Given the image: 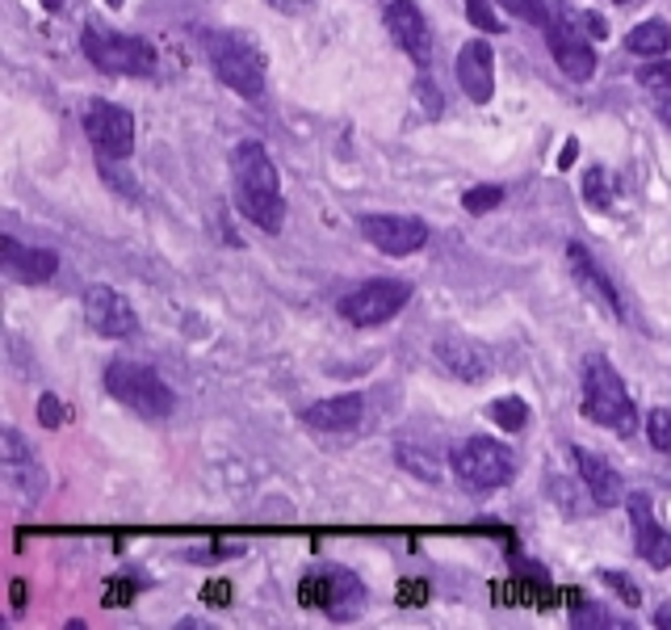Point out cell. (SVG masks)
Listing matches in <instances>:
<instances>
[{
    "label": "cell",
    "instance_id": "6da1fadb",
    "mask_svg": "<svg viewBox=\"0 0 671 630\" xmlns=\"http://www.w3.org/2000/svg\"><path fill=\"white\" fill-rule=\"evenodd\" d=\"M231 173H236L240 215L268 236H277L281 223H286V198H281V181H277V168L268 161V152L256 139H243L231 152Z\"/></svg>",
    "mask_w": 671,
    "mask_h": 630
},
{
    "label": "cell",
    "instance_id": "7a4b0ae2",
    "mask_svg": "<svg viewBox=\"0 0 671 630\" xmlns=\"http://www.w3.org/2000/svg\"><path fill=\"white\" fill-rule=\"evenodd\" d=\"M584 416L600 429L621 433V438H630L638 429V408L621 383L618 366L604 354L584 357Z\"/></svg>",
    "mask_w": 671,
    "mask_h": 630
},
{
    "label": "cell",
    "instance_id": "3957f363",
    "mask_svg": "<svg viewBox=\"0 0 671 630\" xmlns=\"http://www.w3.org/2000/svg\"><path fill=\"white\" fill-rule=\"evenodd\" d=\"M202 47L211 56L215 76L231 93H240V97H261L265 93V56H261V47L252 38L231 34V29H206Z\"/></svg>",
    "mask_w": 671,
    "mask_h": 630
},
{
    "label": "cell",
    "instance_id": "277c9868",
    "mask_svg": "<svg viewBox=\"0 0 671 630\" xmlns=\"http://www.w3.org/2000/svg\"><path fill=\"white\" fill-rule=\"evenodd\" d=\"M106 391L122 408L139 412L147 420H164V416H172V408H177L172 387L164 383L152 366L131 361V357H113L106 366Z\"/></svg>",
    "mask_w": 671,
    "mask_h": 630
},
{
    "label": "cell",
    "instance_id": "5b68a950",
    "mask_svg": "<svg viewBox=\"0 0 671 630\" xmlns=\"http://www.w3.org/2000/svg\"><path fill=\"white\" fill-rule=\"evenodd\" d=\"M81 47L88 63L106 76H152L156 72V47L147 38L134 34H118V29L88 22L81 34Z\"/></svg>",
    "mask_w": 671,
    "mask_h": 630
},
{
    "label": "cell",
    "instance_id": "8992f818",
    "mask_svg": "<svg viewBox=\"0 0 671 630\" xmlns=\"http://www.w3.org/2000/svg\"><path fill=\"white\" fill-rule=\"evenodd\" d=\"M450 466H454V475L462 479V488H470V492H495V488L512 484V475H516L512 450L491 438L457 441L454 454H450Z\"/></svg>",
    "mask_w": 671,
    "mask_h": 630
},
{
    "label": "cell",
    "instance_id": "52a82bcc",
    "mask_svg": "<svg viewBox=\"0 0 671 630\" xmlns=\"http://www.w3.org/2000/svg\"><path fill=\"white\" fill-rule=\"evenodd\" d=\"M584 22H579V9H571V4H554L550 9V22H546V43H550V56L554 63L563 68L571 81H591L596 76V51H591V43L584 38Z\"/></svg>",
    "mask_w": 671,
    "mask_h": 630
},
{
    "label": "cell",
    "instance_id": "ba28073f",
    "mask_svg": "<svg viewBox=\"0 0 671 630\" xmlns=\"http://www.w3.org/2000/svg\"><path fill=\"white\" fill-rule=\"evenodd\" d=\"M411 299V286L399 277H374V282H361L357 290H349L340 299V316L349 320L352 329H378L386 320H395L403 307Z\"/></svg>",
    "mask_w": 671,
    "mask_h": 630
},
{
    "label": "cell",
    "instance_id": "9c48e42d",
    "mask_svg": "<svg viewBox=\"0 0 671 630\" xmlns=\"http://www.w3.org/2000/svg\"><path fill=\"white\" fill-rule=\"evenodd\" d=\"M302 605H315L327 618H352V609L366 602V584L349 572V568H327L302 580L298 589Z\"/></svg>",
    "mask_w": 671,
    "mask_h": 630
},
{
    "label": "cell",
    "instance_id": "30bf717a",
    "mask_svg": "<svg viewBox=\"0 0 671 630\" xmlns=\"http://www.w3.org/2000/svg\"><path fill=\"white\" fill-rule=\"evenodd\" d=\"M84 135L93 139L101 161H127L134 152V114L113 102H93L84 114Z\"/></svg>",
    "mask_w": 671,
    "mask_h": 630
},
{
    "label": "cell",
    "instance_id": "8fae6325",
    "mask_svg": "<svg viewBox=\"0 0 671 630\" xmlns=\"http://www.w3.org/2000/svg\"><path fill=\"white\" fill-rule=\"evenodd\" d=\"M361 236L382 252V257H411L429 245V223L416 215H366Z\"/></svg>",
    "mask_w": 671,
    "mask_h": 630
},
{
    "label": "cell",
    "instance_id": "7c38bea8",
    "mask_svg": "<svg viewBox=\"0 0 671 630\" xmlns=\"http://www.w3.org/2000/svg\"><path fill=\"white\" fill-rule=\"evenodd\" d=\"M84 320H88V329L109 336V341H127L139 332V316H134L131 299L118 295L113 286H101V282H93L84 290Z\"/></svg>",
    "mask_w": 671,
    "mask_h": 630
},
{
    "label": "cell",
    "instance_id": "4fadbf2b",
    "mask_svg": "<svg viewBox=\"0 0 671 630\" xmlns=\"http://www.w3.org/2000/svg\"><path fill=\"white\" fill-rule=\"evenodd\" d=\"M625 509H630V530H634V547L643 555L650 568H671V534L659 525L655 518V504H650V496L646 492H634L625 500Z\"/></svg>",
    "mask_w": 671,
    "mask_h": 630
},
{
    "label": "cell",
    "instance_id": "5bb4252c",
    "mask_svg": "<svg viewBox=\"0 0 671 630\" xmlns=\"http://www.w3.org/2000/svg\"><path fill=\"white\" fill-rule=\"evenodd\" d=\"M386 29L395 34V43H399L403 51L416 59L420 68H429L432 29H429V22H424V13H420L411 0H391V4H386Z\"/></svg>",
    "mask_w": 671,
    "mask_h": 630
},
{
    "label": "cell",
    "instance_id": "9a60e30c",
    "mask_svg": "<svg viewBox=\"0 0 671 630\" xmlns=\"http://www.w3.org/2000/svg\"><path fill=\"white\" fill-rule=\"evenodd\" d=\"M457 84L462 93L475 102V106H487L495 97V56H491V43H466L457 51Z\"/></svg>",
    "mask_w": 671,
    "mask_h": 630
},
{
    "label": "cell",
    "instance_id": "2e32d148",
    "mask_svg": "<svg viewBox=\"0 0 671 630\" xmlns=\"http://www.w3.org/2000/svg\"><path fill=\"white\" fill-rule=\"evenodd\" d=\"M0 265L4 274L22 286H38V282H51L55 270H59V257L51 248H34V245H17L13 236L0 240Z\"/></svg>",
    "mask_w": 671,
    "mask_h": 630
},
{
    "label": "cell",
    "instance_id": "e0dca14e",
    "mask_svg": "<svg viewBox=\"0 0 671 630\" xmlns=\"http://www.w3.org/2000/svg\"><path fill=\"white\" fill-rule=\"evenodd\" d=\"M571 454H575V463H579V479H584V488H588L591 504L618 509L621 500H625V484H621L618 466L609 463V459H600V454H591V450H584V445H575Z\"/></svg>",
    "mask_w": 671,
    "mask_h": 630
},
{
    "label": "cell",
    "instance_id": "ac0fdd59",
    "mask_svg": "<svg viewBox=\"0 0 671 630\" xmlns=\"http://www.w3.org/2000/svg\"><path fill=\"white\" fill-rule=\"evenodd\" d=\"M566 265H571V277H575L584 290H588L591 299L600 302V307H609L618 320H625V307H621L618 286H613V282H609V274H604V270L591 261V252L579 245V240H571V245H566Z\"/></svg>",
    "mask_w": 671,
    "mask_h": 630
},
{
    "label": "cell",
    "instance_id": "d6986e66",
    "mask_svg": "<svg viewBox=\"0 0 671 630\" xmlns=\"http://www.w3.org/2000/svg\"><path fill=\"white\" fill-rule=\"evenodd\" d=\"M361 416H366V395L349 391V395H332V400L311 404V408L302 412V425H311L320 433H345V429L361 425Z\"/></svg>",
    "mask_w": 671,
    "mask_h": 630
},
{
    "label": "cell",
    "instance_id": "ffe728a7",
    "mask_svg": "<svg viewBox=\"0 0 671 630\" xmlns=\"http://www.w3.org/2000/svg\"><path fill=\"white\" fill-rule=\"evenodd\" d=\"M432 354H436V361H441L454 379H462V383H483L487 370H491V361H487L483 349H479V345H470V341H457V336L436 341V345H432Z\"/></svg>",
    "mask_w": 671,
    "mask_h": 630
},
{
    "label": "cell",
    "instance_id": "44dd1931",
    "mask_svg": "<svg viewBox=\"0 0 671 630\" xmlns=\"http://www.w3.org/2000/svg\"><path fill=\"white\" fill-rule=\"evenodd\" d=\"M4 471H9V479L22 488L26 500H38L43 488H47V484H43L47 475H43V466L34 463V454L26 450V441H22L17 429H4Z\"/></svg>",
    "mask_w": 671,
    "mask_h": 630
},
{
    "label": "cell",
    "instance_id": "7402d4cb",
    "mask_svg": "<svg viewBox=\"0 0 671 630\" xmlns=\"http://www.w3.org/2000/svg\"><path fill=\"white\" fill-rule=\"evenodd\" d=\"M668 47H671V26L663 22V17L638 22V26L625 34V51H630V56L655 59V56H663Z\"/></svg>",
    "mask_w": 671,
    "mask_h": 630
},
{
    "label": "cell",
    "instance_id": "603a6c76",
    "mask_svg": "<svg viewBox=\"0 0 671 630\" xmlns=\"http://www.w3.org/2000/svg\"><path fill=\"white\" fill-rule=\"evenodd\" d=\"M491 420H495L504 433H520V429L529 425V404H525L520 395H504V400L491 404Z\"/></svg>",
    "mask_w": 671,
    "mask_h": 630
},
{
    "label": "cell",
    "instance_id": "cb8c5ba5",
    "mask_svg": "<svg viewBox=\"0 0 671 630\" xmlns=\"http://www.w3.org/2000/svg\"><path fill=\"white\" fill-rule=\"evenodd\" d=\"M584 198H588V206H596V211H609L613 206V181H609L604 168H588L584 173Z\"/></svg>",
    "mask_w": 671,
    "mask_h": 630
},
{
    "label": "cell",
    "instance_id": "d4e9b609",
    "mask_svg": "<svg viewBox=\"0 0 671 630\" xmlns=\"http://www.w3.org/2000/svg\"><path fill=\"white\" fill-rule=\"evenodd\" d=\"M395 459H399V466H407L416 479H424V484H436L441 479V463H429L424 454H416V445H395Z\"/></svg>",
    "mask_w": 671,
    "mask_h": 630
},
{
    "label": "cell",
    "instance_id": "484cf974",
    "mask_svg": "<svg viewBox=\"0 0 671 630\" xmlns=\"http://www.w3.org/2000/svg\"><path fill=\"white\" fill-rule=\"evenodd\" d=\"M462 206H466L470 215H487V211L504 206V186H475V190H466Z\"/></svg>",
    "mask_w": 671,
    "mask_h": 630
},
{
    "label": "cell",
    "instance_id": "4316f807",
    "mask_svg": "<svg viewBox=\"0 0 671 630\" xmlns=\"http://www.w3.org/2000/svg\"><path fill=\"white\" fill-rule=\"evenodd\" d=\"M646 438L659 454H671V408H655L646 416Z\"/></svg>",
    "mask_w": 671,
    "mask_h": 630
},
{
    "label": "cell",
    "instance_id": "83f0119b",
    "mask_svg": "<svg viewBox=\"0 0 671 630\" xmlns=\"http://www.w3.org/2000/svg\"><path fill=\"white\" fill-rule=\"evenodd\" d=\"M500 4L508 9L512 17L529 22V26H546V22H550V9H554V4H546V0H500Z\"/></svg>",
    "mask_w": 671,
    "mask_h": 630
},
{
    "label": "cell",
    "instance_id": "f1b7e54d",
    "mask_svg": "<svg viewBox=\"0 0 671 630\" xmlns=\"http://www.w3.org/2000/svg\"><path fill=\"white\" fill-rule=\"evenodd\" d=\"M466 17H470V26L483 29V34H500L504 29L500 13L491 9V0H466Z\"/></svg>",
    "mask_w": 671,
    "mask_h": 630
},
{
    "label": "cell",
    "instance_id": "f546056e",
    "mask_svg": "<svg viewBox=\"0 0 671 630\" xmlns=\"http://www.w3.org/2000/svg\"><path fill=\"white\" fill-rule=\"evenodd\" d=\"M638 81H643L646 88H655V93H671V59L668 63H650V68H643Z\"/></svg>",
    "mask_w": 671,
    "mask_h": 630
},
{
    "label": "cell",
    "instance_id": "4dcf8cb0",
    "mask_svg": "<svg viewBox=\"0 0 671 630\" xmlns=\"http://www.w3.org/2000/svg\"><path fill=\"white\" fill-rule=\"evenodd\" d=\"M38 420H43L47 429H59V425L68 420V408L59 404V395H51V391H47V395L38 400Z\"/></svg>",
    "mask_w": 671,
    "mask_h": 630
},
{
    "label": "cell",
    "instance_id": "1f68e13d",
    "mask_svg": "<svg viewBox=\"0 0 671 630\" xmlns=\"http://www.w3.org/2000/svg\"><path fill=\"white\" fill-rule=\"evenodd\" d=\"M604 580L618 589L625 605H643V589H638V584H630V575L625 572H604Z\"/></svg>",
    "mask_w": 671,
    "mask_h": 630
},
{
    "label": "cell",
    "instance_id": "d6a6232c",
    "mask_svg": "<svg viewBox=\"0 0 671 630\" xmlns=\"http://www.w3.org/2000/svg\"><path fill=\"white\" fill-rule=\"evenodd\" d=\"M420 102H424V110H429L432 118H436V114H441V106H445V102H441V93L432 88V81H420Z\"/></svg>",
    "mask_w": 671,
    "mask_h": 630
},
{
    "label": "cell",
    "instance_id": "836d02e7",
    "mask_svg": "<svg viewBox=\"0 0 671 630\" xmlns=\"http://www.w3.org/2000/svg\"><path fill=\"white\" fill-rule=\"evenodd\" d=\"M424 602V584H399V605H420Z\"/></svg>",
    "mask_w": 671,
    "mask_h": 630
},
{
    "label": "cell",
    "instance_id": "e575fe53",
    "mask_svg": "<svg viewBox=\"0 0 671 630\" xmlns=\"http://www.w3.org/2000/svg\"><path fill=\"white\" fill-rule=\"evenodd\" d=\"M9 605H13V614H22V609H26V580H22V575H17V580H13V589H9Z\"/></svg>",
    "mask_w": 671,
    "mask_h": 630
},
{
    "label": "cell",
    "instance_id": "d590c367",
    "mask_svg": "<svg viewBox=\"0 0 671 630\" xmlns=\"http://www.w3.org/2000/svg\"><path fill=\"white\" fill-rule=\"evenodd\" d=\"M650 110H655V118H659V122H663V127L671 131V93H659Z\"/></svg>",
    "mask_w": 671,
    "mask_h": 630
},
{
    "label": "cell",
    "instance_id": "8d00e7d4",
    "mask_svg": "<svg viewBox=\"0 0 671 630\" xmlns=\"http://www.w3.org/2000/svg\"><path fill=\"white\" fill-rule=\"evenodd\" d=\"M579 22H584L596 38H604V34H609V22H604V17H596V13H584V9H579Z\"/></svg>",
    "mask_w": 671,
    "mask_h": 630
},
{
    "label": "cell",
    "instance_id": "74e56055",
    "mask_svg": "<svg viewBox=\"0 0 671 630\" xmlns=\"http://www.w3.org/2000/svg\"><path fill=\"white\" fill-rule=\"evenodd\" d=\"M202 597H206L211 605H223L227 597H231V589H227V580H215V584H211V589H206Z\"/></svg>",
    "mask_w": 671,
    "mask_h": 630
},
{
    "label": "cell",
    "instance_id": "f35d334b",
    "mask_svg": "<svg viewBox=\"0 0 671 630\" xmlns=\"http://www.w3.org/2000/svg\"><path fill=\"white\" fill-rule=\"evenodd\" d=\"M575 156H579V143H575V139H566V147L559 152V168H571L575 165Z\"/></svg>",
    "mask_w": 671,
    "mask_h": 630
},
{
    "label": "cell",
    "instance_id": "ab89813d",
    "mask_svg": "<svg viewBox=\"0 0 671 630\" xmlns=\"http://www.w3.org/2000/svg\"><path fill=\"white\" fill-rule=\"evenodd\" d=\"M655 627H671V602L659 605V614H655Z\"/></svg>",
    "mask_w": 671,
    "mask_h": 630
},
{
    "label": "cell",
    "instance_id": "60d3db41",
    "mask_svg": "<svg viewBox=\"0 0 671 630\" xmlns=\"http://www.w3.org/2000/svg\"><path fill=\"white\" fill-rule=\"evenodd\" d=\"M63 4H68V0H43V9H47V13H59Z\"/></svg>",
    "mask_w": 671,
    "mask_h": 630
},
{
    "label": "cell",
    "instance_id": "b9f144b4",
    "mask_svg": "<svg viewBox=\"0 0 671 630\" xmlns=\"http://www.w3.org/2000/svg\"><path fill=\"white\" fill-rule=\"evenodd\" d=\"M273 4H277V9H290V0H273Z\"/></svg>",
    "mask_w": 671,
    "mask_h": 630
},
{
    "label": "cell",
    "instance_id": "7bdbcfd3",
    "mask_svg": "<svg viewBox=\"0 0 671 630\" xmlns=\"http://www.w3.org/2000/svg\"><path fill=\"white\" fill-rule=\"evenodd\" d=\"M621 4H625V0H621Z\"/></svg>",
    "mask_w": 671,
    "mask_h": 630
}]
</instances>
